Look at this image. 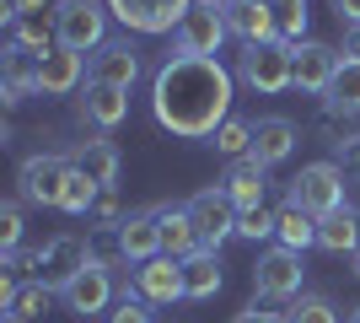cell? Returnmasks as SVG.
<instances>
[{
	"label": "cell",
	"instance_id": "1",
	"mask_svg": "<svg viewBox=\"0 0 360 323\" xmlns=\"http://www.w3.org/2000/svg\"><path fill=\"white\" fill-rule=\"evenodd\" d=\"M150 108L156 124L172 129L183 140H205L226 124L231 108V76L221 60H188V54H167V65L156 70L150 87Z\"/></svg>",
	"mask_w": 360,
	"mask_h": 323
},
{
	"label": "cell",
	"instance_id": "25",
	"mask_svg": "<svg viewBox=\"0 0 360 323\" xmlns=\"http://www.w3.org/2000/svg\"><path fill=\"white\" fill-rule=\"evenodd\" d=\"M274 237H280V248H296V253H301V248H312L317 243V215L285 200V210L274 215Z\"/></svg>",
	"mask_w": 360,
	"mask_h": 323
},
{
	"label": "cell",
	"instance_id": "29",
	"mask_svg": "<svg viewBox=\"0 0 360 323\" xmlns=\"http://www.w3.org/2000/svg\"><path fill=\"white\" fill-rule=\"evenodd\" d=\"M274 27H280V44L296 49L307 32V0H274Z\"/></svg>",
	"mask_w": 360,
	"mask_h": 323
},
{
	"label": "cell",
	"instance_id": "20",
	"mask_svg": "<svg viewBox=\"0 0 360 323\" xmlns=\"http://www.w3.org/2000/svg\"><path fill=\"white\" fill-rule=\"evenodd\" d=\"M81 119L97 124V129H119L124 113H129V92H119V87H97V81H86V97H81Z\"/></svg>",
	"mask_w": 360,
	"mask_h": 323
},
{
	"label": "cell",
	"instance_id": "14",
	"mask_svg": "<svg viewBox=\"0 0 360 323\" xmlns=\"http://www.w3.org/2000/svg\"><path fill=\"white\" fill-rule=\"evenodd\" d=\"M339 65H345V54L328 44H296V87L301 92H317L328 97L333 76H339Z\"/></svg>",
	"mask_w": 360,
	"mask_h": 323
},
{
	"label": "cell",
	"instance_id": "38",
	"mask_svg": "<svg viewBox=\"0 0 360 323\" xmlns=\"http://www.w3.org/2000/svg\"><path fill=\"white\" fill-rule=\"evenodd\" d=\"M333 16H339L345 27H360V0H333Z\"/></svg>",
	"mask_w": 360,
	"mask_h": 323
},
{
	"label": "cell",
	"instance_id": "10",
	"mask_svg": "<svg viewBox=\"0 0 360 323\" xmlns=\"http://www.w3.org/2000/svg\"><path fill=\"white\" fill-rule=\"evenodd\" d=\"M16 178H22V200L60 205L65 200V184H70V156H27Z\"/></svg>",
	"mask_w": 360,
	"mask_h": 323
},
{
	"label": "cell",
	"instance_id": "31",
	"mask_svg": "<svg viewBox=\"0 0 360 323\" xmlns=\"http://www.w3.org/2000/svg\"><path fill=\"white\" fill-rule=\"evenodd\" d=\"M215 151L221 156H253V124H242V119H226L221 129H215Z\"/></svg>",
	"mask_w": 360,
	"mask_h": 323
},
{
	"label": "cell",
	"instance_id": "12",
	"mask_svg": "<svg viewBox=\"0 0 360 323\" xmlns=\"http://www.w3.org/2000/svg\"><path fill=\"white\" fill-rule=\"evenodd\" d=\"M140 76V54L129 38H113V44H103L97 54H91L86 65V81H97V87H119V92H129Z\"/></svg>",
	"mask_w": 360,
	"mask_h": 323
},
{
	"label": "cell",
	"instance_id": "33",
	"mask_svg": "<svg viewBox=\"0 0 360 323\" xmlns=\"http://www.w3.org/2000/svg\"><path fill=\"white\" fill-rule=\"evenodd\" d=\"M11 312H22V318H38V312H49V286L44 280H32V286H22L11 302Z\"/></svg>",
	"mask_w": 360,
	"mask_h": 323
},
{
	"label": "cell",
	"instance_id": "32",
	"mask_svg": "<svg viewBox=\"0 0 360 323\" xmlns=\"http://www.w3.org/2000/svg\"><path fill=\"white\" fill-rule=\"evenodd\" d=\"M285 323H339V312H333L328 296H312V291H301L296 302H290Z\"/></svg>",
	"mask_w": 360,
	"mask_h": 323
},
{
	"label": "cell",
	"instance_id": "26",
	"mask_svg": "<svg viewBox=\"0 0 360 323\" xmlns=\"http://www.w3.org/2000/svg\"><path fill=\"white\" fill-rule=\"evenodd\" d=\"M317 248H328V253H360V221L349 210H333L317 221Z\"/></svg>",
	"mask_w": 360,
	"mask_h": 323
},
{
	"label": "cell",
	"instance_id": "8",
	"mask_svg": "<svg viewBox=\"0 0 360 323\" xmlns=\"http://www.w3.org/2000/svg\"><path fill=\"white\" fill-rule=\"evenodd\" d=\"M60 302L75 312V318L108 312V302H113V270H103V264L86 259V270H75V275L60 286Z\"/></svg>",
	"mask_w": 360,
	"mask_h": 323
},
{
	"label": "cell",
	"instance_id": "21",
	"mask_svg": "<svg viewBox=\"0 0 360 323\" xmlns=\"http://www.w3.org/2000/svg\"><path fill=\"white\" fill-rule=\"evenodd\" d=\"M221 189L237 200V210H258V205H264V162H258V156H237V162L226 167Z\"/></svg>",
	"mask_w": 360,
	"mask_h": 323
},
{
	"label": "cell",
	"instance_id": "22",
	"mask_svg": "<svg viewBox=\"0 0 360 323\" xmlns=\"http://www.w3.org/2000/svg\"><path fill=\"white\" fill-rule=\"evenodd\" d=\"M70 167H81L97 189H113V184H119V151H113L108 140H81V146L70 151Z\"/></svg>",
	"mask_w": 360,
	"mask_h": 323
},
{
	"label": "cell",
	"instance_id": "41",
	"mask_svg": "<svg viewBox=\"0 0 360 323\" xmlns=\"http://www.w3.org/2000/svg\"><path fill=\"white\" fill-rule=\"evenodd\" d=\"M231 323H285V318H274V312H258V308H248V312H237Z\"/></svg>",
	"mask_w": 360,
	"mask_h": 323
},
{
	"label": "cell",
	"instance_id": "37",
	"mask_svg": "<svg viewBox=\"0 0 360 323\" xmlns=\"http://www.w3.org/2000/svg\"><path fill=\"white\" fill-rule=\"evenodd\" d=\"M91 215H97V221H108V227H119V221H124L119 194H113V189H103V194H97V205H91Z\"/></svg>",
	"mask_w": 360,
	"mask_h": 323
},
{
	"label": "cell",
	"instance_id": "43",
	"mask_svg": "<svg viewBox=\"0 0 360 323\" xmlns=\"http://www.w3.org/2000/svg\"><path fill=\"white\" fill-rule=\"evenodd\" d=\"M0 323H32V318H22V312H6V318H0Z\"/></svg>",
	"mask_w": 360,
	"mask_h": 323
},
{
	"label": "cell",
	"instance_id": "45",
	"mask_svg": "<svg viewBox=\"0 0 360 323\" xmlns=\"http://www.w3.org/2000/svg\"><path fill=\"white\" fill-rule=\"evenodd\" d=\"M355 275H360V253H355Z\"/></svg>",
	"mask_w": 360,
	"mask_h": 323
},
{
	"label": "cell",
	"instance_id": "6",
	"mask_svg": "<svg viewBox=\"0 0 360 323\" xmlns=\"http://www.w3.org/2000/svg\"><path fill=\"white\" fill-rule=\"evenodd\" d=\"M253 291L269 302H296L301 296V253L296 248H269L253 264Z\"/></svg>",
	"mask_w": 360,
	"mask_h": 323
},
{
	"label": "cell",
	"instance_id": "30",
	"mask_svg": "<svg viewBox=\"0 0 360 323\" xmlns=\"http://www.w3.org/2000/svg\"><path fill=\"white\" fill-rule=\"evenodd\" d=\"M97 194H103V189L91 184V178H86L81 167H70V184H65V200H60V210H70V215H91Z\"/></svg>",
	"mask_w": 360,
	"mask_h": 323
},
{
	"label": "cell",
	"instance_id": "2",
	"mask_svg": "<svg viewBox=\"0 0 360 323\" xmlns=\"http://www.w3.org/2000/svg\"><path fill=\"white\" fill-rule=\"evenodd\" d=\"M226 38H231V32H226V11L215 6V0H194V6H188V16L178 22V32H172V54H188V60H215Z\"/></svg>",
	"mask_w": 360,
	"mask_h": 323
},
{
	"label": "cell",
	"instance_id": "13",
	"mask_svg": "<svg viewBox=\"0 0 360 323\" xmlns=\"http://www.w3.org/2000/svg\"><path fill=\"white\" fill-rule=\"evenodd\" d=\"M75 270H86V243L81 237H54L49 248L32 253V280H44V286H65Z\"/></svg>",
	"mask_w": 360,
	"mask_h": 323
},
{
	"label": "cell",
	"instance_id": "34",
	"mask_svg": "<svg viewBox=\"0 0 360 323\" xmlns=\"http://www.w3.org/2000/svg\"><path fill=\"white\" fill-rule=\"evenodd\" d=\"M16 243H22V205H6L0 210V248L16 253Z\"/></svg>",
	"mask_w": 360,
	"mask_h": 323
},
{
	"label": "cell",
	"instance_id": "9",
	"mask_svg": "<svg viewBox=\"0 0 360 323\" xmlns=\"http://www.w3.org/2000/svg\"><path fill=\"white\" fill-rule=\"evenodd\" d=\"M194 0H108V11L135 32H178Z\"/></svg>",
	"mask_w": 360,
	"mask_h": 323
},
{
	"label": "cell",
	"instance_id": "46",
	"mask_svg": "<svg viewBox=\"0 0 360 323\" xmlns=\"http://www.w3.org/2000/svg\"><path fill=\"white\" fill-rule=\"evenodd\" d=\"M215 6H231V0H215Z\"/></svg>",
	"mask_w": 360,
	"mask_h": 323
},
{
	"label": "cell",
	"instance_id": "39",
	"mask_svg": "<svg viewBox=\"0 0 360 323\" xmlns=\"http://www.w3.org/2000/svg\"><path fill=\"white\" fill-rule=\"evenodd\" d=\"M22 11H44V0H6V11H0V22H16Z\"/></svg>",
	"mask_w": 360,
	"mask_h": 323
},
{
	"label": "cell",
	"instance_id": "24",
	"mask_svg": "<svg viewBox=\"0 0 360 323\" xmlns=\"http://www.w3.org/2000/svg\"><path fill=\"white\" fill-rule=\"evenodd\" d=\"M27 92H38V54L22 49V44H11L6 49V103L16 108Z\"/></svg>",
	"mask_w": 360,
	"mask_h": 323
},
{
	"label": "cell",
	"instance_id": "17",
	"mask_svg": "<svg viewBox=\"0 0 360 323\" xmlns=\"http://www.w3.org/2000/svg\"><path fill=\"white\" fill-rule=\"evenodd\" d=\"M156 210V227H162V248L172 253V259H188V253H199V232H194V215H188V205H150Z\"/></svg>",
	"mask_w": 360,
	"mask_h": 323
},
{
	"label": "cell",
	"instance_id": "4",
	"mask_svg": "<svg viewBox=\"0 0 360 323\" xmlns=\"http://www.w3.org/2000/svg\"><path fill=\"white\" fill-rule=\"evenodd\" d=\"M103 27H108L103 0H60V6H54V44L70 49V54L103 49Z\"/></svg>",
	"mask_w": 360,
	"mask_h": 323
},
{
	"label": "cell",
	"instance_id": "3",
	"mask_svg": "<svg viewBox=\"0 0 360 323\" xmlns=\"http://www.w3.org/2000/svg\"><path fill=\"white\" fill-rule=\"evenodd\" d=\"M290 205L312 210L317 221L333 210H345V167L339 162H307V167L290 178Z\"/></svg>",
	"mask_w": 360,
	"mask_h": 323
},
{
	"label": "cell",
	"instance_id": "11",
	"mask_svg": "<svg viewBox=\"0 0 360 323\" xmlns=\"http://www.w3.org/2000/svg\"><path fill=\"white\" fill-rule=\"evenodd\" d=\"M226 11V32L242 38V44H280V27H274V0H231Z\"/></svg>",
	"mask_w": 360,
	"mask_h": 323
},
{
	"label": "cell",
	"instance_id": "35",
	"mask_svg": "<svg viewBox=\"0 0 360 323\" xmlns=\"http://www.w3.org/2000/svg\"><path fill=\"white\" fill-rule=\"evenodd\" d=\"M237 232H242V237H269V232H274V215L264 210V205H258V210H242Z\"/></svg>",
	"mask_w": 360,
	"mask_h": 323
},
{
	"label": "cell",
	"instance_id": "27",
	"mask_svg": "<svg viewBox=\"0 0 360 323\" xmlns=\"http://www.w3.org/2000/svg\"><path fill=\"white\" fill-rule=\"evenodd\" d=\"M328 113H339V119H355L360 113V60H345L339 65V76H333V87H328Z\"/></svg>",
	"mask_w": 360,
	"mask_h": 323
},
{
	"label": "cell",
	"instance_id": "16",
	"mask_svg": "<svg viewBox=\"0 0 360 323\" xmlns=\"http://www.w3.org/2000/svg\"><path fill=\"white\" fill-rule=\"evenodd\" d=\"M135 291L146 296V302H183V259H172V253H162V259H150L135 270Z\"/></svg>",
	"mask_w": 360,
	"mask_h": 323
},
{
	"label": "cell",
	"instance_id": "18",
	"mask_svg": "<svg viewBox=\"0 0 360 323\" xmlns=\"http://www.w3.org/2000/svg\"><path fill=\"white\" fill-rule=\"evenodd\" d=\"M81 54H70V49H49V54H38V92H49V97H65V92H75L81 87Z\"/></svg>",
	"mask_w": 360,
	"mask_h": 323
},
{
	"label": "cell",
	"instance_id": "40",
	"mask_svg": "<svg viewBox=\"0 0 360 323\" xmlns=\"http://www.w3.org/2000/svg\"><path fill=\"white\" fill-rule=\"evenodd\" d=\"M339 156H345V167H349V172H360V135H349L345 146H339Z\"/></svg>",
	"mask_w": 360,
	"mask_h": 323
},
{
	"label": "cell",
	"instance_id": "15",
	"mask_svg": "<svg viewBox=\"0 0 360 323\" xmlns=\"http://www.w3.org/2000/svg\"><path fill=\"white\" fill-rule=\"evenodd\" d=\"M113 237H119V253L124 259H162L167 248H162V227H156V210H135V215H124L119 227H113Z\"/></svg>",
	"mask_w": 360,
	"mask_h": 323
},
{
	"label": "cell",
	"instance_id": "5",
	"mask_svg": "<svg viewBox=\"0 0 360 323\" xmlns=\"http://www.w3.org/2000/svg\"><path fill=\"white\" fill-rule=\"evenodd\" d=\"M237 76L253 87V92H285L296 87V49L290 44H253L248 54L237 60Z\"/></svg>",
	"mask_w": 360,
	"mask_h": 323
},
{
	"label": "cell",
	"instance_id": "28",
	"mask_svg": "<svg viewBox=\"0 0 360 323\" xmlns=\"http://www.w3.org/2000/svg\"><path fill=\"white\" fill-rule=\"evenodd\" d=\"M11 32H16V38H11V44H22V49H32V54H49V38H54V11H22V16H16V22H11Z\"/></svg>",
	"mask_w": 360,
	"mask_h": 323
},
{
	"label": "cell",
	"instance_id": "36",
	"mask_svg": "<svg viewBox=\"0 0 360 323\" xmlns=\"http://www.w3.org/2000/svg\"><path fill=\"white\" fill-rule=\"evenodd\" d=\"M108 323H150V312H146V302H140V296L124 291V302L108 312Z\"/></svg>",
	"mask_w": 360,
	"mask_h": 323
},
{
	"label": "cell",
	"instance_id": "44",
	"mask_svg": "<svg viewBox=\"0 0 360 323\" xmlns=\"http://www.w3.org/2000/svg\"><path fill=\"white\" fill-rule=\"evenodd\" d=\"M349 323H360V308H355V312H349Z\"/></svg>",
	"mask_w": 360,
	"mask_h": 323
},
{
	"label": "cell",
	"instance_id": "19",
	"mask_svg": "<svg viewBox=\"0 0 360 323\" xmlns=\"http://www.w3.org/2000/svg\"><path fill=\"white\" fill-rule=\"evenodd\" d=\"M296 140H301V129H296L290 119H280V113H269V119L253 124V156L264 162V167L285 162V156L296 151Z\"/></svg>",
	"mask_w": 360,
	"mask_h": 323
},
{
	"label": "cell",
	"instance_id": "42",
	"mask_svg": "<svg viewBox=\"0 0 360 323\" xmlns=\"http://www.w3.org/2000/svg\"><path fill=\"white\" fill-rule=\"evenodd\" d=\"M345 60H360V27L345 32Z\"/></svg>",
	"mask_w": 360,
	"mask_h": 323
},
{
	"label": "cell",
	"instance_id": "23",
	"mask_svg": "<svg viewBox=\"0 0 360 323\" xmlns=\"http://www.w3.org/2000/svg\"><path fill=\"white\" fill-rule=\"evenodd\" d=\"M215 291H221V253H215V248H199V253L183 259V296L205 302V296H215Z\"/></svg>",
	"mask_w": 360,
	"mask_h": 323
},
{
	"label": "cell",
	"instance_id": "7",
	"mask_svg": "<svg viewBox=\"0 0 360 323\" xmlns=\"http://www.w3.org/2000/svg\"><path fill=\"white\" fill-rule=\"evenodd\" d=\"M188 215H194V232H199V243H205V248H221L226 237L237 232V221H242L237 200H231L226 189H205V194H194V200H188Z\"/></svg>",
	"mask_w": 360,
	"mask_h": 323
}]
</instances>
